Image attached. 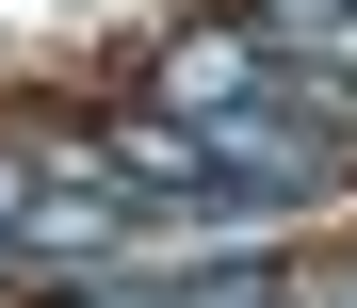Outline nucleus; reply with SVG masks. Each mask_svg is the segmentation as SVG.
Instances as JSON below:
<instances>
[{"mask_svg":"<svg viewBox=\"0 0 357 308\" xmlns=\"http://www.w3.org/2000/svg\"><path fill=\"white\" fill-rule=\"evenodd\" d=\"M130 227H146V211L82 162V130H66V146H0V260H114Z\"/></svg>","mask_w":357,"mask_h":308,"instance_id":"1","label":"nucleus"},{"mask_svg":"<svg viewBox=\"0 0 357 308\" xmlns=\"http://www.w3.org/2000/svg\"><path fill=\"white\" fill-rule=\"evenodd\" d=\"M276 17H292V33H325L341 66H357V0H276Z\"/></svg>","mask_w":357,"mask_h":308,"instance_id":"2","label":"nucleus"},{"mask_svg":"<svg viewBox=\"0 0 357 308\" xmlns=\"http://www.w3.org/2000/svg\"><path fill=\"white\" fill-rule=\"evenodd\" d=\"M0 276H17V260H0Z\"/></svg>","mask_w":357,"mask_h":308,"instance_id":"3","label":"nucleus"},{"mask_svg":"<svg viewBox=\"0 0 357 308\" xmlns=\"http://www.w3.org/2000/svg\"><path fill=\"white\" fill-rule=\"evenodd\" d=\"M341 308H357V292H341Z\"/></svg>","mask_w":357,"mask_h":308,"instance_id":"4","label":"nucleus"}]
</instances>
